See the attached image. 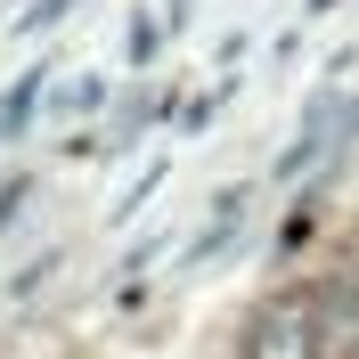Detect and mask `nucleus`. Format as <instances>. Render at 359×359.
<instances>
[{"label":"nucleus","mask_w":359,"mask_h":359,"mask_svg":"<svg viewBox=\"0 0 359 359\" xmlns=\"http://www.w3.org/2000/svg\"><path fill=\"white\" fill-rule=\"evenodd\" d=\"M25 196H33V180H0V229L25 212Z\"/></svg>","instance_id":"7ed1b4c3"},{"label":"nucleus","mask_w":359,"mask_h":359,"mask_svg":"<svg viewBox=\"0 0 359 359\" xmlns=\"http://www.w3.org/2000/svg\"><path fill=\"white\" fill-rule=\"evenodd\" d=\"M327 343H318V318L311 302H269L262 318H253V335H245V359H318Z\"/></svg>","instance_id":"f257e3e1"},{"label":"nucleus","mask_w":359,"mask_h":359,"mask_svg":"<svg viewBox=\"0 0 359 359\" xmlns=\"http://www.w3.org/2000/svg\"><path fill=\"white\" fill-rule=\"evenodd\" d=\"M33 107H41V74H17V82L0 90V139H17L33 123Z\"/></svg>","instance_id":"f03ea898"}]
</instances>
